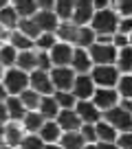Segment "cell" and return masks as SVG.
I'll return each mask as SVG.
<instances>
[{"label": "cell", "instance_id": "e0dca14e", "mask_svg": "<svg viewBox=\"0 0 132 149\" xmlns=\"http://www.w3.org/2000/svg\"><path fill=\"white\" fill-rule=\"evenodd\" d=\"M5 105H7V116H9L11 121H22L24 114H27V107L22 105L20 97H15V94H9V97L5 99Z\"/></svg>", "mask_w": 132, "mask_h": 149}, {"label": "cell", "instance_id": "db71d44e", "mask_svg": "<svg viewBox=\"0 0 132 149\" xmlns=\"http://www.w3.org/2000/svg\"><path fill=\"white\" fill-rule=\"evenodd\" d=\"M2 74H5V66L0 64V79H2Z\"/></svg>", "mask_w": 132, "mask_h": 149}, {"label": "cell", "instance_id": "8d00e7d4", "mask_svg": "<svg viewBox=\"0 0 132 149\" xmlns=\"http://www.w3.org/2000/svg\"><path fill=\"white\" fill-rule=\"evenodd\" d=\"M22 130H20L18 125H9V127H5V138H7V145H20V140H22Z\"/></svg>", "mask_w": 132, "mask_h": 149}, {"label": "cell", "instance_id": "1f68e13d", "mask_svg": "<svg viewBox=\"0 0 132 149\" xmlns=\"http://www.w3.org/2000/svg\"><path fill=\"white\" fill-rule=\"evenodd\" d=\"M15 57H18V51L11 44H0V64L5 66V68L15 66Z\"/></svg>", "mask_w": 132, "mask_h": 149}, {"label": "cell", "instance_id": "9a60e30c", "mask_svg": "<svg viewBox=\"0 0 132 149\" xmlns=\"http://www.w3.org/2000/svg\"><path fill=\"white\" fill-rule=\"evenodd\" d=\"M15 68L24 70V72L38 70V51H35V48H29V51H18V57H15Z\"/></svg>", "mask_w": 132, "mask_h": 149}, {"label": "cell", "instance_id": "cb8c5ba5", "mask_svg": "<svg viewBox=\"0 0 132 149\" xmlns=\"http://www.w3.org/2000/svg\"><path fill=\"white\" fill-rule=\"evenodd\" d=\"M13 2V9L20 18H33V15L38 13V2L35 0H11Z\"/></svg>", "mask_w": 132, "mask_h": 149}, {"label": "cell", "instance_id": "3957f363", "mask_svg": "<svg viewBox=\"0 0 132 149\" xmlns=\"http://www.w3.org/2000/svg\"><path fill=\"white\" fill-rule=\"evenodd\" d=\"M0 81H2V86L7 88L9 94H15V97H18L22 90L29 88V72H24V70H20V68H7Z\"/></svg>", "mask_w": 132, "mask_h": 149}, {"label": "cell", "instance_id": "f546056e", "mask_svg": "<svg viewBox=\"0 0 132 149\" xmlns=\"http://www.w3.org/2000/svg\"><path fill=\"white\" fill-rule=\"evenodd\" d=\"M15 29H18L20 33H24L27 37H31L33 42H35V37L42 33V31H40V26L35 24V20H33V18H20V20H18V26H15Z\"/></svg>", "mask_w": 132, "mask_h": 149}, {"label": "cell", "instance_id": "ac0fdd59", "mask_svg": "<svg viewBox=\"0 0 132 149\" xmlns=\"http://www.w3.org/2000/svg\"><path fill=\"white\" fill-rule=\"evenodd\" d=\"M38 136L44 140V143H57L60 136H62V130H60V125L51 118V121H44L42 123V127L38 130Z\"/></svg>", "mask_w": 132, "mask_h": 149}, {"label": "cell", "instance_id": "74e56055", "mask_svg": "<svg viewBox=\"0 0 132 149\" xmlns=\"http://www.w3.org/2000/svg\"><path fill=\"white\" fill-rule=\"evenodd\" d=\"M79 134L86 143H97V132H95V123H81Z\"/></svg>", "mask_w": 132, "mask_h": 149}, {"label": "cell", "instance_id": "f907efd6", "mask_svg": "<svg viewBox=\"0 0 132 149\" xmlns=\"http://www.w3.org/2000/svg\"><path fill=\"white\" fill-rule=\"evenodd\" d=\"M81 149H97V143H84Z\"/></svg>", "mask_w": 132, "mask_h": 149}, {"label": "cell", "instance_id": "8fae6325", "mask_svg": "<svg viewBox=\"0 0 132 149\" xmlns=\"http://www.w3.org/2000/svg\"><path fill=\"white\" fill-rule=\"evenodd\" d=\"M53 121L60 125L62 132H77L81 127V118L77 116V112L73 110V107H64V110H60Z\"/></svg>", "mask_w": 132, "mask_h": 149}, {"label": "cell", "instance_id": "c3c4849f", "mask_svg": "<svg viewBox=\"0 0 132 149\" xmlns=\"http://www.w3.org/2000/svg\"><path fill=\"white\" fill-rule=\"evenodd\" d=\"M7 97H9V92H7V88L2 86V81H0V101H5Z\"/></svg>", "mask_w": 132, "mask_h": 149}, {"label": "cell", "instance_id": "44dd1931", "mask_svg": "<svg viewBox=\"0 0 132 149\" xmlns=\"http://www.w3.org/2000/svg\"><path fill=\"white\" fill-rule=\"evenodd\" d=\"M117 70L119 72H132V46L128 44V46L123 48H117Z\"/></svg>", "mask_w": 132, "mask_h": 149}, {"label": "cell", "instance_id": "d4e9b609", "mask_svg": "<svg viewBox=\"0 0 132 149\" xmlns=\"http://www.w3.org/2000/svg\"><path fill=\"white\" fill-rule=\"evenodd\" d=\"M73 7H75V0H55L53 13L60 18V22H68L73 18Z\"/></svg>", "mask_w": 132, "mask_h": 149}, {"label": "cell", "instance_id": "8992f818", "mask_svg": "<svg viewBox=\"0 0 132 149\" xmlns=\"http://www.w3.org/2000/svg\"><path fill=\"white\" fill-rule=\"evenodd\" d=\"M51 81L55 90H71L75 81V70L71 66H53L51 68Z\"/></svg>", "mask_w": 132, "mask_h": 149}, {"label": "cell", "instance_id": "7bdbcfd3", "mask_svg": "<svg viewBox=\"0 0 132 149\" xmlns=\"http://www.w3.org/2000/svg\"><path fill=\"white\" fill-rule=\"evenodd\" d=\"M117 9L121 15H132V0H117Z\"/></svg>", "mask_w": 132, "mask_h": 149}, {"label": "cell", "instance_id": "f5cc1de1", "mask_svg": "<svg viewBox=\"0 0 132 149\" xmlns=\"http://www.w3.org/2000/svg\"><path fill=\"white\" fill-rule=\"evenodd\" d=\"M9 2H11V0H0V9H2V7H7Z\"/></svg>", "mask_w": 132, "mask_h": 149}, {"label": "cell", "instance_id": "9c48e42d", "mask_svg": "<svg viewBox=\"0 0 132 149\" xmlns=\"http://www.w3.org/2000/svg\"><path fill=\"white\" fill-rule=\"evenodd\" d=\"M93 103L99 112H106L110 107L119 105V92L117 88H97L93 94Z\"/></svg>", "mask_w": 132, "mask_h": 149}, {"label": "cell", "instance_id": "d6a6232c", "mask_svg": "<svg viewBox=\"0 0 132 149\" xmlns=\"http://www.w3.org/2000/svg\"><path fill=\"white\" fill-rule=\"evenodd\" d=\"M20 97V101H22V105L27 107V110H38V105H40V94L35 92V90H31V88H27V90H22V92L18 94Z\"/></svg>", "mask_w": 132, "mask_h": 149}, {"label": "cell", "instance_id": "ab89813d", "mask_svg": "<svg viewBox=\"0 0 132 149\" xmlns=\"http://www.w3.org/2000/svg\"><path fill=\"white\" fill-rule=\"evenodd\" d=\"M53 64H51V57H48L46 51H38V70H51Z\"/></svg>", "mask_w": 132, "mask_h": 149}, {"label": "cell", "instance_id": "7402d4cb", "mask_svg": "<svg viewBox=\"0 0 132 149\" xmlns=\"http://www.w3.org/2000/svg\"><path fill=\"white\" fill-rule=\"evenodd\" d=\"M75 35H77V26L68 20V22H60L55 29V37L60 42H68V44H75Z\"/></svg>", "mask_w": 132, "mask_h": 149}, {"label": "cell", "instance_id": "bcb514c9", "mask_svg": "<svg viewBox=\"0 0 132 149\" xmlns=\"http://www.w3.org/2000/svg\"><path fill=\"white\" fill-rule=\"evenodd\" d=\"M97 149H121L117 143H97Z\"/></svg>", "mask_w": 132, "mask_h": 149}, {"label": "cell", "instance_id": "b9f144b4", "mask_svg": "<svg viewBox=\"0 0 132 149\" xmlns=\"http://www.w3.org/2000/svg\"><path fill=\"white\" fill-rule=\"evenodd\" d=\"M130 44V37L128 35H123V33H114L112 35V46L114 48H123V46H128Z\"/></svg>", "mask_w": 132, "mask_h": 149}, {"label": "cell", "instance_id": "5bb4252c", "mask_svg": "<svg viewBox=\"0 0 132 149\" xmlns=\"http://www.w3.org/2000/svg\"><path fill=\"white\" fill-rule=\"evenodd\" d=\"M73 110L77 112V116L81 118V123H97L101 118V112L95 107V103L90 99H84V101H77Z\"/></svg>", "mask_w": 132, "mask_h": 149}, {"label": "cell", "instance_id": "30bf717a", "mask_svg": "<svg viewBox=\"0 0 132 149\" xmlns=\"http://www.w3.org/2000/svg\"><path fill=\"white\" fill-rule=\"evenodd\" d=\"M48 57H51V64H53V66H71V59H73V44L60 42V40H57L55 46L48 51Z\"/></svg>", "mask_w": 132, "mask_h": 149}, {"label": "cell", "instance_id": "681fc988", "mask_svg": "<svg viewBox=\"0 0 132 149\" xmlns=\"http://www.w3.org/2000/svg\"><path fill=\"white\" fill-rule=\"evenodd\" d=\"M42 149H62V145L60 143H44Z\"/></svg>", "mask_w": 132, "mask_h": 149}, {"label": "cell", "instance_id": "4dcf8cb0", "mask_svg": "<svg viewBox=\"0 0 132 149\" xmlns=\"http://www.w3.org/2000/svg\"><path fill=\"white\" fill-rule=\"evenodd\" d=\"M53 99L57 101L60 110H64V107H75V103H77V97L71 90H55V92H53Z\"/></svg>", "mask_w": 132, "mask_h": 149}, {"label": "cell", "instance_id": "f6af8a7d", "mask_svg": "<svg viewBox=\"0 0 132 149\" xmlns=\"http://www.w3.org/2000/svg\"><path fill=\"white\" fill-rule=\"evenodd\" d=\"M93 7H95V11L108 9V7H110V0H93Z\"/></svg>", "mask_w": 132, "mask_h": 149}, {"label": "cell", "instance_id": "277c9868", "mask_svg": "<svg viewBox=\"0 0 132 149\" xmlns=\"http://www.w3.org/2000/svg\"><path fill=\"white\" fill-rule=\"evenodd\" d=\"M104 114H106V121H108L117 132H130L132 130V112L123 110L121 105L110 107V110H106Z\"/></svg>", "mask_w": 132, "mask_h": 149}, {"label": "cell", "instance_id": "f35d334b", "mask_svg": "<svg viewBox=\"0 0 132 149\" xmlns=\"http://www.w3.org/2000/svg\"><path fill=\"white\" fill-rule=\"evenodd\" d=\"M117 33H123V35H130V33H132V15H123V18H119Z\"/></svg>", "mask_w": 132, "mask_h": 149}, {"label": "cell", "instance_id": "484cf974", "mask_svg": "<svg viewBox=\"0 0 132 149\" xmlns=\"http://www.w3.org/2000/svg\"><path fill=\"white\" fill-rule=\"evenodd\" d=\"M22 121H24V130H27L29 134H38V130L44 123V116L38 110H27V114H24Z\"/></svg>", "mask_w": 132, "mask_h": 149}, {"label": "cell", "instance_id": "7c38bea8", "mask_svg": "<svg viewBox=\"0 0 132 149\" xmlns=\"http://www.w3.org/2000/svg\"><path fill=\"white\" fill-rule=\"evenodd\" d=\"M95 13V7H93V0H75V7H73V18L71 22L75 26H84V24L90 22Z\"/></svg>", "mask_w": 132, "mask_h": 149}, {"label": "cell", "instance_id": "e575fe53", "mask_svg": "<svg viewBox=\"0 0 132 149\" xmlns=\"http://www.w3.org/2000/svg\"><path fill=\"white\" fill-rule=\"evenodd\" d=\"M55 42H57V37H55V33H40L38 37H35V48L38 51H51L53 46H55Z\"/></svg>", "mask_w": 132, "mask_h": 149}, {"label": "cell", "instance_id": "816d5d0a", "mask_svg": "<svg viewBox=\"0 0 132 149\" xmlns=\"http://www.w3.org/2000/svg\"><path fill=\"white\" fill-rule=\"evenodd\" d=\"M2 138H5V123L0 121V140H2Z\"/></svg>", "mask_w": 132, "mask_h": 149}, {"label": "cell", "instance_id": "2e32d148", "mask_svg": "<svg viewBox=\"0 0 132 149\" xmlns=\"http://www.w3.org/2000/svg\"><path fill=\"white\" fill-rule=\"evenodd\" d=\"M33 20H35V24L40 26L42 33H55L57 24H60V18L53 11H38V13L33 15Z\"/></svg>", "mask_w": 132, "mask_h": 149}, {"label": "cell", "instance_id": "52a82bcc", "mask_svg": "<svg viewBox=\"0 0 132 149\" xmlns=\"http://www.w3.org/2000/svg\"><path fill=\"white\" fill-rule=\"evenodd\" d=\"M88 55L90 59H93V64H114V59H117V48L112 46V44H90L88 46Z\"/></svg>", "mask_w": 132, "mask_h": 149}, {"label": "cell", "instance_id": "7dc6e473", "mask_svg": "<svg viewBox=\"0 0 132 149\" xmlns=\"http://www.w3.org/2000/svg\"><path fill=\"white\" fill-rule=\"evenodd\" d=\"M7 118H9V116H7V105H5V101H0V121L5 123Z\"/></svg>", "mask_w": 132, "mask_h": 149}, {"label": "cell", "instance_id": "6da1fadb", "mask_svg": "<svg viewBox=\"0 0 132 149\" xmlns=\"http://www.w3.org/2000/svg\"><path fill=\"white\" fill-rule=\"evenodd\" d=\"M117 24H119V15L108 7V9L95 11L90 22H88V26L95 33H99V35H112V33H117Z\"/></svg>", "mask_w": 132, "mask_h": 149}, {"label": "cell", "instance_id": "d590c367", "mask_svg": "<svg viewBox=\"0 0 132 149\" xmlns=\"http://www.w3.org/2000/svg\"><path fill=\"white\" fill-rule=\"evenodd\" d=\"M18 147L20 149H42L44 147V140L40 138L38 134H27V136H22V140H20Z\"/></svg>", "mask_w": 132, "mask_h": 149}, {"label": "cell", "instance_id": "d6986e66", "mask_svg": "<svg viewBox=\"0 0 132 149\" xmlns=\"http://www.w3.org/2000/svg\"><path fill=\"white\" fill-rule=\"evenodd\" d=\"M95 132H97V140L99 143H117L119 132L114 130L108 121H97L95 123Z\"/></svg>", "mask_w": 132, "mask_h": 149}, {"label": "cell", "instance_id": "f1b7e54d", "mask_svg": "<svg viewBox=\"0 0 132 149\" xmlns=\"http://www.w3.org/2000/svg\"><path fill=\"white\" fill-rule=\"evenodd\" d=\"M9 40H11L9 44H11V46L15 48V51H29V48H33V46H35L31 37H27L24 33H20L18 29H13V31H11Z\"/></svg>", "mask_w": 132, "mask_h": 149}, {"label": "cell", "instance_id": "603a6c76", "mask_svg": "<svg viewBox=\"0 0 132 149\" xmlns=\"http://www.w3.org/2000/svg\"><path fill=\"white\" fill-rule=\"evenodd\" d=\"M84 143H86V140L81 138L79 130H77V132H62V136H60L62 149H81Z\"/></svg>", "mask_w": 132, "mask_h": 149}, {"label": "cell", "instance_id": "4316f807", "mask_svg": "<svg viewBox=\"0 0 132 149\" xmlns=\"http://www.w3.org/2000/svg\"><path fill=\"white\" fill-rule=\"evenodd\" d=\"M18 20H20V15L15 13V9L11 5L0 9V26H5L7 31H13V29L18 26Z\"/></svg>", "mask_w": 132, "mask_h": 149}, {"label": "cell", "instance_id": "60d3db41", "mask_svg": "<svg viewBox=\"0 0 132 149\" xmlns=\"http://www.w3.org/2000/svg\"><path fill=\"white\" fill-rule=\"evenodd\" d=\"M117 145L121 149H132V130L130 132H121L117 136Z\"/></svg>", "mask_w": 132, "mask_h": 149}, {"label": "cell", "instance_id": "ba28073f", "mask_svg": "<svg viewBox=\"0 0 132 149\" xmlns=\"http://www.w3.org/2000/svg\"><path fill=\"white\" fill-rule=\"evenodd\" d=\"M71 92L77 97V101L93 99V94H95V81H93V77H90V72H79V74H75V81H73Z\"/></svg>", "mask_w": 132, "mask_h": 149}, {"label": "cell", "instance_id": "836d02e7", "mask_svg": "<svg viewBox=\"0 0 132 149\" xmlns=\"http://www.w3.org/2000/svg\"><path fill=\"white\" fill-rule=\"evenodd\" d=\"M117 92H119V97H123V99H132V72L119 74Z\"/></svg>", "mask_w": 132, "mask_h": 149}, {"label": "cell", "instance_id": "11a10c76", "mask_svg": "<svg viewBox=\"0 0 132 149\" xmlns=\"http://www.w3.org/2000/svg\"><path fill=\"white\" fill-rule=\"evenodd\" d=\"M128 37H130V46H132V33H130V35H128Z\"/></svg>", "mask_w": 132, "mask_h": 149}, {"label": "cell", "instance_id": "ee69618b", "mask_svg": "<svg viewBox=\"0 0 132 149\" xmlns=\"http://www.w3.org/2000/svg\"><path fill=\"white\" fill-rule=\"evenodd\" d=\"M38 2V11H53L55 0H35Z\"/></svg>", "mask_w": 132, "mask_h": 149}, {"label": "cell", "instance_id": "4fadbf2b", "mask_svg": "<svg viewBox=\"0 0 132 149\" xmlns=\"http://www.w3.org/2000/svg\"><path fill=\"white\" fill-rule=\"evenodd\" d=\"M71 68L75 70V74H79V72H90V68H93V59H90V55H88V48L73 46Z\"/></svg>", "mask_w": 132, "mask_h": 149}, {"label": "cell", "instance_id": "83f0119b", "mask_svg": "<svg viewBox=\"0 0 132 149\" xmlns=\"http://www.w3.org/2000/svg\"><path fill=\"white\" fill-rule=\"evenodd\" d=\"M95 31L84 24V26H77V35H75V46H81V48H88L90 44H95Z\"/></svg>", "mask_w": 132, "mask_h": 149}, {"label": "cell", "instance_id": "ffe728a7", "mask_svg": "<svg viewBox=\"0 0 132 149\" xmlns=\"http://www.w3.org/2000/svg\"><path fill=\"white\" fill-rule=\"evenodd\" d=\"M38 112L44 116V121H51V118H55V116H57V112H60V105H57V101L53 99V94H46V97L40 99Z\"/></svg>", "mask_w": 132, "mask_h": 149}, {"label": "cell", "instance_id": "7a4b0ae2", "mask_svg": "<svg viewBox=\"0 0 132 149\" xmlns=\"http://www.w3.org/2000/svg\"><path fill=\"white\" fill-rule=\"evenodd\" d=\"M119 74L121 72L112 64H97L95 68H90V77H93L95 86H99V88H114L119 81Z\"/></svg>", "mask_w": 132, "mask_h": 149}, {"label": "cell", "instance_id": "5b68a950", "mask_svg": "<svg viewBox=\"0 0 132 149\" xmlns=\"http://www.w3.org/2000/svg\"><path fill=\"white\" fill-rule=\"evenodd\" d=\"M29 88L35 90L40 97H46V94L55 92L48 70H31V72H29Z\"/></svg>", "mask_w": 132, "mask_h": 149}]
</instances>
